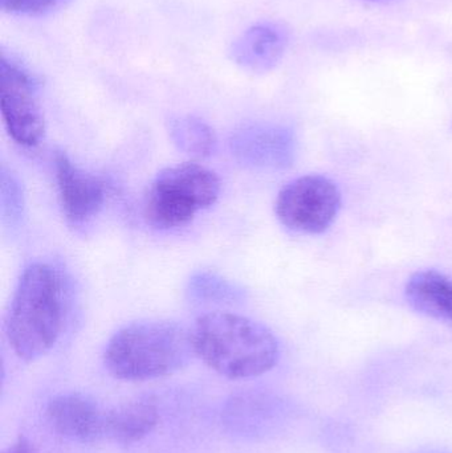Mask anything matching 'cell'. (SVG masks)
<instances>
[{
	"label": "cell",
	"mask_w": 452,
	"mask_h": 453,
	"mask_svg": "<svg viewBox=\"0 0 452 453\" xmlns=\"http://www.w3.org/2000/svg\"><path fill=\"white\" fill-rule=\"evenodd\" d=\"M65 284L63 274L36 261L24 269L11 301L5 334L19 358L34 362L56 345L63 330Z\"/></svg>",
	"instance_id": "cell-1"
},
{
	"label": "cell",
	"mask_w": 452,
	"mask_h": 453,
	"mask_svg": "<svg viewBox=\"0 0 452 453\" xmlns=\"http://www.w3.org/2000/svg\"><path fill=\"white\" fill-rule=\"evenodd\" d=\"M195 354L218 374L247 380L270 372L279 359V342L265 325L227 311H211L196 319Z\"/></svg>",
	"instance_id": "cell-2"
},
{
	"label": "cell",
	"mask_w": 452,
	"mask_h": 453,
	"mask_svg": "<svg viewBox=\"0 0 452 453\" xmlns=\"http://www.w3.org/2000/svg\"><path fill=\"white\" fill-rule=\"evenodd\" d=\"M194 356L193 330L178 322L140 321L109 340L103 364L114 378L137 382L174 374Z\"/></svg>",
	"instance_id": "cell-3"
},
{
	"label": "cell",
	"mask_w": 452,
	"mask_h": 453,
	"mask_svg": "<svg viewBox=\"0 0 452 453\" xmlns=\"http://www.w3.org/2000/svg\"><path fill=\"white\" fill-rule=\"evenodd\" d=\"M219 193V178L202 165L188 162L166 167L149 186L146 219L158 229L188 225L218 201Z\"/></svg>",
	"instance_id": "cell-4"
},
{
	"label": "cell",
	"mask_w": 452,
	"mask_h": 453,
	"mask_svg": "<svg viewBox=\"0 0 452 453\" xmlns=\"http://www.w3.org/2000/svg\"><path fill=\"white\" fill-rule=\"evenodd\" d=\"M341 209V193L324 175H305L284 186L276 199L279 222L299 234H318L336 220Z\"/></svg>",
	"instance_id": "cell-5"
},
{
	"label": "cell",
	"mask_w": 452,
	"mask_h": 453,
	"mask_svg": "<svg viewBox=\"0 0 452 453\" xmlns=\"http://www.w3.org/2000/svg\"><path fill=\"white\" fill-rule=\"evenodd\" d=\"M0 108L8 133L19 145L32 148L42 142L45 125L37 81L5 52L0 56Z\"/></svg>",
	"instance_id": "cell-6"
},
{
	"label": "cell",
	"mask_w": 452,
	"mask_h": 453,
	"mask_svg": "<svg viewBox=\"0 0 452 453\" xmlns=\"http://www.w3.org/2000/svg\"><path fill=\"white\" fill-rule=\"evenodd\" d=\"M234 158L252 169L280 170L294 165L296 137L289 127L281 125H243L230 138Z\"/></svg>",
	"instance_id": "cell-7"
},
{
	"label": "cell",
	"mask_w": 452,
	"mask_h": 453,
	"mask_svg": "<svg viewBox=\"0 0 452 453\" xmlns=\"http://www.w3.org/2000/svg\"><path fill=\"white\" fill-rule=\"evenodd\" d=\"M61 209L72 223H84L100 212L105 203V185L100 178L74 165L64 151L53 158Z\"/></svg>",
	"instance_id": "cell-8"
},
{
	"label": "cell",
	"mask_w": 452,
	"mask_h": 453,
	"mask_svg": "<svg viewBox=\"0 0 452 453\" xmlns=\"http://www.w3.org/2000/svg\"><path fill=\"white\" fill-rule=\"evenodd\" d=\"M106 412L96 399L82 393L58 394L47 404L48 422L53 430L80 443L105 438Z\"/></svg>",
	"instance_id": "cell-9"
},
{
	"label": "cell",
	"mask_w": 452,
	"mask_h": 453,
	"mask_svg": "<svg viewBox=\"0 0 452 453\" xmlns=\"http://www.w3.org/2000/svg\"><path fill=\"white\" fill-rule=\"evenodd\" d=\"M288 40V32L280 24H255L234 42L231 58L246 71L265 73L280 63Z\"/></svg>",
	"instance_id": "cell-10"
},
{
	"label": "cell",
	"mask_w": 452,
	"mask_h": 453,
	"mask_svg": "<svg viewBox=\"0 0 452 453\" xmlns=\"http://www.w3.org/2000/svg\"><path fill=\"white\" fill-rule=\"evenodd\" d=\"M406 300L430 319L452 325V280L437 271H421L409 279Z\"/></svg>",
	"instance_id": "cell-11"
},
{
	"label": "cell",
	"mask_w": 452,
	"mask_h": 453,
	"mask_svg": "<svg viewBox=\"0 0 452 453\" xmlns=\"http://www.w3.org/2000/svg\"><path fill=\"white\" fill-rule=\"evenodd\" d=\"M158 409L149 399L127 402L106 412L105 438L121 444L142 441L158 423Z\"/></svg>",
	"instance_id": "cell-12"
},
{
	"label": "cell",
	"mask_w": 452,
	"mask_h": 453,
	"mask_svg": "<svg viewBox=\"0 0 452 453\" xmlns=\"http://www.w3.org/2000/svg\"><path fill=\"white\" fill-rule=\"evenodd\" d=\"M169 133L174 145L191 158H209L217 149L214 130L198 117H174L169 122Z\"/></svg>",
	"instance_id": "cell-13"
},
{
	"label": "cell",
	"mask_w": 452,
	"mask_h": 453,
	"mask_svg": "<svg viewBox=\"0 0 452 453\" xmlns=\"http://www.w3.org/2000/svg\"><path fill=\"white\" fill-rule=\"evenodd\" d=\"M188 295L194 303L235 305L246 300L243 288L211 272H196L188 280Z\"/></svg>",
	"instance_id": "cell-14"
},
{
	"label": "cell",
	"mask_w": 452,
	"mask_h": 453,
	"mask_svg": "<svg viewBox=\"0 0 452 453\" xmlns=\"http://www.w3.org/2000/svg\"><path fill=\"white\" fill-rule=\"evenodd\" d=\"M26 211L23 186L10 169L2 165L0 169V212L5 226H18Z\"/></svg>",
	"instance_id": "cell-15"
},
{
	"label": "cell",
	"mask_w": 452,
	"mask_h": 453,
	"mask_svg": "<svg viewBox=\"0 0 452 453\" xmlns=\"http://www.w3.org/2000/svg\"><path fill=\"white\" fill-rule=\"evenodd\" d=\"M72 0H0V8L13 15L42 16L65 7Z\"/></svg>",
	"instance_id": "cell-16"
},
{
	"label": "cell",
	"mask_w": 452,
	"mask_h": 453,
	"mask_svg": "<svg viewBox=\"0 0 452 453\" xmlns=\"http://www.w3.org/2000/svg\"><path fill=\"white\" fill-rule=\"evenodd\" d=\"M3 453H34L32 452L31 444L27 441L24 436H20V438L16 439L15 443L11 444L7 449H5Z\"/></svg>",
	"instance_id": "cell-17"
},
{
	"label": "cell",
	"mask_w": 452,
	"mask_h": 453,
	"mask_svg": "<svg viewBox=\"0 0 452 453\" xmlns=\"http://www.w3.org/2000/svg\"><path fill=\"white\" fill-rule=\"evenodd\" d=\"M365 2L377 3V2H387V0H365Z\"/></svg>",
	"instance_id": "cell-18"
}]
</instances>
